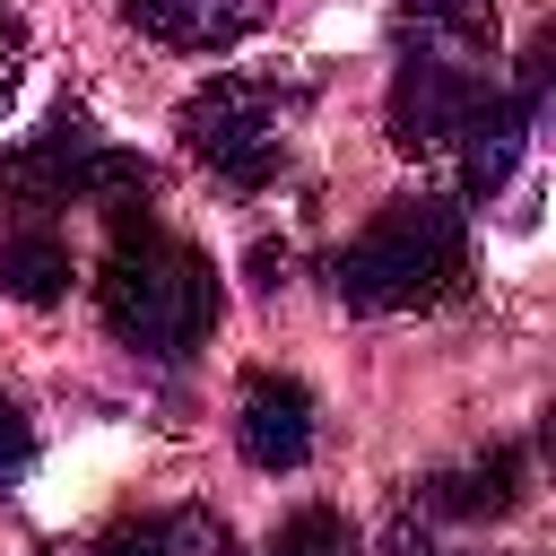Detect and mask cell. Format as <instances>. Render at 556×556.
Returning a JSON list of instances; mask_svg holds the SVG:
<instances>
[{
  "instance_id": "6da1fadb",
  "label": "cell",
  "mask_w": 556,
  "mask_h": 556,
  "mask_svg": "<svg viewBox=\"0 0 556 556\" xmlns=\"http://www.w3.org/2000/svg\"><path fill=\"white\" fill-rule=\"evenodd\" d=\"M96 304H104V330L130 356L182 365L217 330V269L182 235L148 226V208H130V217H113V252L96 269Z\"/></svg>"
},
{
  "instance_id": "7a4b0ae2",
  "label": "cell",
  "mask_w": 556,
  "mask_h": 556,
  "mask_svg": "<svg viewBox=\"0 0 556 556\" xmlns=\"http://www.w3.org/2000/svg\"><path fill=\"white\" fill-rule=\"evenodd\" d=\"M469 269V217L434 191L417 200H382L365 217V235L330 261V287L348 313H426L460 287Z\"/></svg>"
},
{
  "instance_id": "3957f363",
  "label": "cell",
  "mask_w": 556,
  "mask_h": 556,
  "mask_svg": "<svg viewBox=\"0 0 556 556\" xmlns=\"http://www.w3.org/2000/svg\"><path fill=\"white\" fill-rule=\"evenodd\" d=\"M486 35L495 26H408L400 70H391V148L400 156H443L460 122L495 96L486 78Z\"/></svg>"
},
{
  "instance_id": "277c9868",
  "label": "cell",
  "mask_w": 556,
  "mask_h": 556,
  "mask_svg": "<svg viewBox=\"0 0 556 556\" xmlns=\"http://www.w3.org/2000/svg\"><path fill=\"white\" fill-rule=\"evenodd\" d=\"M287 130H295V96L269 87V78H243V70H217V78L191 87L182 113H174V139H182L217 182H235V191L278 182Z\"/></svg>"
},
{
  "instance_id": "5b68a950",
  "label": "cell",
  "mask_w": 556,
  "mask_h": 556,
  "mask_svg": "<svg viewBox=\"0 0 556 556\" xmlns=\"http://www.w3.org/2000/svg\"><path fill=\"white\" fill-rule=\"evenodd\" d=\"M0 191L26 208H61V200H96L104 217H130L148 200V165L122 156L113 139H96V122L78 104H61L35 139L0 148Z\"/></svg>"
},
{
  "instance_id": "8992f818",
  "label": "cell",
  "mask_w": 556,
  "mask_h": 556,
  "mask_svg": "<svg viewBox=\"0 0 556 556\" xmlns=\"http://www.w3.org/2000/svg\"><path fill=\"white\" fill-rule=\"evenodd\" d=\"M235 452L252 469H304L313 460V391L295 374H243L235 391Z\"/></svg>"
},
{
  "instance_id": "52a82bcc",
  "label": "cell",
  "mask_w": 556,
  "mask_h": 556,
  "mask_svg": "<svg viewBox=\"0 0 556 556\" xmlns=\"http://www.w3.org/2000/svg\"><path fill=\"white\" fill-rule=\"evenodd\" d=\"M530 122H539V104H521V96H486V104L460 122V139L443 148V156H452V174H460V200H495V191L513 182Z\"/></svg>"
},
{
  "instance_id": "ba28073f",
  "label": "cell",
  "mask_w": 556,
  "mask_h": 556,
  "mask_svg": "<svg viewBox=\"0 0 556 556\" xmlns=\"http://www.w3.org/2000/svg\"><path fill=\"white\" fill-rule=\"evenodd\" d=\"M122 17L174 52H226L269 17V0H122Z\"/></svg>"
},
{
  "instance_id": "9c48e42d",
  "label": "cell",
  "mask_w": 556,
  "mask_h": 556,
  "mask_svg": "<svg viewBox=\"0 0 556 556\" xmlns=\"http://www.w3.org/2000/svg\"><path fill=\"white\" fill-rule=\"evenodd\" d=\"M521 478H530V460H521L513 443H495L486 460L426 478V486H417V504H426L434 521H495V513H513V504H521Z\"/></svg>"
},
{
  "instance_id": "30bf717a",
  "label": "cell",
  "mask_w": 556,
  "mask_h": 556,
  "mask_svg": "<svg viewBox=\"0 0 556 556\" xmlns=\"http://www.w3.org/2000/svg\"><path fill=\"white\" fill-rule=\"evenodd\" d=\"M0 287L17 295V304H52L61 287H70V243L52 235V226H9L0 235Z\"/></svg>"
},
{
  "instance_id": "8fae6325",
  "label": "cell",
  "mask_w": 556,
  "mask_h": 556,
  "mask_svg": "<svg viewBox=\"0 0 556 556\" xmlns=\"http://www.w3.org/2000/svg\"><path fill=\"white\" fill-rule=\"evenodd\" d=\"M96 556H226V530L208 513H148V521H122Z\"/></svg>"
},
{
  "instance_id": "7c38bea8",
  "label": "cell",
  "mask_w": 556,
  "mask_h": 556,
  "mask_svg": "<svg viewBox=\"0 0 556 556\" xmlns=\"http://www.w3.org/2000/svg\"><path fill=\"white\" fill-rule=\"evenodd\" d=\"M269 556H356V530H348V513L304 504V513H287V521H278Z\"/></svg>"
},
{
  "instance_id": "4fadbf2b",
  "label": "cell",
  "mask_w": 556,
  "mask_h": 556,
  "mask_svg": "<svg viewBox=\"0 0 556 556\" xmlns=\"http://www.w3.org/2000/svg\"><path fill=\"white\" fill-rule=\"evenodd\" d=\"M408 26H495V0H400Z\"/></svg>"
},
{
  "instance_id": "5bb4252c",
  "label": "cell",
  "mask_w": 556,
  "mask_h": 556,
  "mask_svg": "<svg viewBox=\"0 0 556 556\" xmlns=\"http://www.w3.org/2000/svg\"><path fill=\"white\" fill-rule=\"evenodd\" d=\"M26 460H35V426H26V417L0 400V478H17Z\"/></svg>"
},
{
  "instance_id": "9a60e30c",
  "label": "cell",
  "mask_w": 556,
  "mask_h": 556,
  "mask_svg": "<svg viewBox=\"0 0 556 556\" xmlns=\"http://www.w3.org/2000/svg\"><path fill=\"white\" fill-rule=\"evenodd\" d=\"M17 70H26V26L0 9V113H9V96H17Z\"/></svg>"
}]
</instances>
